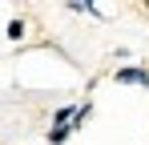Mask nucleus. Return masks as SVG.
<instances>
[{
	"instance_id": "nucleus-1",
	"label": "nucleus",
	"mask_w": 149,
	"mask_h": 145,
	"mask_svg": "<svg viewBox=\"0 0 149 145\" xmlns=\"http://www.w3.org/2000/svg\"><path fill=\"white\" fill-rule=\"evenodd\" d=\"M113 81H117V85H141V89H149V69H141V65H121V69H113Z\"/></svg>"
},
{
	"instance_id": "nucleus-2",
	"label": "nucleus",
	"mask_w": 149,
	"mask_h": 145,
	"mask_svg": "<svg viewBox=\"0 0 149 145\" xmlns=\"http://www.w3.org/2000/svg\"><path fill=\"white\" fill-rule=\"evenodd\" d=\"M24 32H28V24L20 20V16H12V20H8V32H4V36H8V40H24Z\"/></svg>"
},
{
	"instance_id": "nucleus-3",
	"label": "nucleus",
	"mask_w": 149,
	"mask_h": 145,
	"mask_svg": "<svg viewBox=\"0 0 149 145\" xmlns=\"http://www.w3.org/2000/svg\"><path fill=\"white\" fill-rule=\"evenodd\" d=\"M145 12H149V0H145Z\"/></svg>"
}]
</instances>
